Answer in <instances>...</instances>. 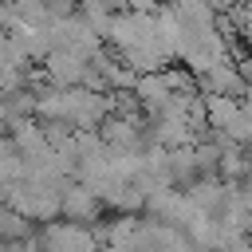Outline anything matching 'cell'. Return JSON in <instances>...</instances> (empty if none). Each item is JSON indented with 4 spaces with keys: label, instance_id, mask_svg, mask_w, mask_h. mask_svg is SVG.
Wrapping results in <instances>:
<instances>
[{
    "label": "cell",
    "instance_id": "cell-1",
    "mask_svg": "<svg viewBox=\"0 0 252 252\" xmlns=\"http://www.w3.org/2000/svg\"><path fill=\"white\" fill-rule=\"evenodd\" d=\"M35 240H39L43 252H94V248H98L94 232L83 228V224H71V220L43 224V228L35 232Z\"/></svg>",
    "mask_w": 252,
    "mask_h": 252
},
{
    "label": "cell",
    "instance_id": "cell-2",
    "mask_svg": "<svg viewBox=\"0 0 252 252\" xmlns=\"http://www.w3.org/2000/svg\"><path fill=\"white\" fill-rule=\"evenodd\" d=\"M98 213H102V197H98V193H91V189L79 185V181H71V185L63 189V220L87 228L91 220H98Z\"/></svg>",
    "mask_w": 252,
    "mask_h": 252
}]
</instances>
